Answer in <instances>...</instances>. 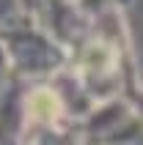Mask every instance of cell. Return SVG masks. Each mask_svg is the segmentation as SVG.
Segmentation results:
<instances>
[{"label":"cell","mask_w":143,"mask_h":145,"mask_svg":"<svg viewBox=\"0 0 143 145\" xmlns=\"http://www.w3.org/2000/svg\"><path fill=\"white\" fill-rule=\"evenodd\" d=\"M28 112H30V118H36V121L50 123V121H55L58 112H61V99L50 88H39V90H33L30 99H28Z\"/></svg>","instance_id":"cell-1"}]
</instances>
